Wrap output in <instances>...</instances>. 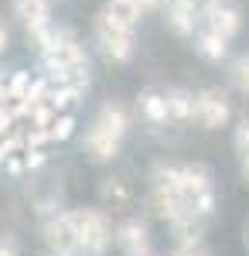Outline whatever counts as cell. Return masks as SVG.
<instances>
[{
    "instance_id": "obj_1",
    "label": "cell",
    "mask_w": 249,
    "mask_h": 256,
    "mask_svg": "<svg viewBox=\"0 0 249 256\" xmlns=\"http://www.w3.org/2000/svg\"><path fill=\"white\" fill-rule=\"evenodd\" d=\"M41 52H44V65L58 86H86L89 82V58H86L82 44L72 38V31L55 28L52 41Z\"/></svg>"
},
{
    "instance_id": "obj_2",
    "label": "cell",
    "mask_w": 249,
    "mask_h": 256,
    "mask_svg": "<svg viewBox=\"0 0 249 256\" xmlns=\"http://www.w3.org/2000/svg\"><path fill=\"white\" fill-rule=\"evenodd\" d=\"M72 216V226H76V236H78V250L92 256H102L110 239H113V229H110V218L96 212V208H78V212H68Z\"/></svg>"
},
{
    "instance_id": "obj_3",
    "label": "cell",
    "mask_w": 249,
    "mask_h": 256,
    "mask_svg": "<svg viewBox=\"0 0 249 256\" xmlns=\"http://www.w3.org/2000/svg\"><path fill=\"white\" fill-rule=\"evenodd\" d=\"M96 38L102 44V55L113 62H130L134 58V31H123V28H116L110 24L106 18L96 20Z\"/></svg>"
},
{
    "instance_id": "obj_4",
    "label": "cell",
    "mask_w": 249,
    "mask_h": 256,
    "mask_svg": "<svg viewBox=\"0 0 249 256\" xmlns=\"http://www.w3.org/2000/svg\"><path fill=\"white\" fill-rule=\"evenodd\" d=\"M192 116L202 120L205 130H218V126L229 123V102H226L222 92L205 89V92H198V96L192 99Z\"/></svg>"
},
{
    "instance_id": "obj_5",
    "label": "cell",
    "mask_w": 249,
    "mask_h": 256,
    "mask_svg": "<svg viewBox=\"0 0 249 256\" xmlns=\"http://www.w3.org/2000/svg\"><path fill=\"white\" fill-rule=\"evenodd\" d=\"M239 28H242L239 10L229 7V4H222V0H212L208 4V31H215V34H222L229 41L232 34H239Z\"/></svg>"
},
{
    "instance_id": "obj_6",
    "label": "cell",
    "mask_w": 249,
    "mask_h": 256,
    "mask_svg": "<svg viewBox=\"0 0 249 256\" xmlns=\"http://www.w3.org/2000/svg\"><path fill=\"white\" fill-rule=\"evenodd\" d=\"M48 242L58 256H72L78 253V236H76V226H72V216H58L52 226H48Z\"/></svg>"
},
{
    "instance_id": "obj_7",
    "label": "cell",
    "mask_w": 249,
    "mask_h": 256,
    "mask_svg": "<svg viewBox=\"0 0 249 256\" xmlns=\"http://www.w3.org/2000/svg\"><path fill=\"white\" fill-rule=\"evenodd\" d=\"M14 14L24 20L28 34H34V31H41V28H48V18H52L48 0H14Z\"/></svg>"
},
{
    "instance_id": "obj_8",
    "label": "cell",
    "mask_w": 249,
    "mask_h": 256,
    "mask_svg": "<svg viewBox=\"0 0 249 256\" xmlns=\"http://www.w3.org/2000/svg\"><path fill=\"white\" fill-rule=\"evenodd\" d=\"M86 150H89L96 160H113L116 150H120V137H113L110 130H102V126L96 123V126L86 134Z\"/></svg>"
},
{
    "instance_id": "obj_9",
    "label": "cell",
    "mask_w": 249,
    "mask_h": 256,
    "mask_svg": "<svg viewBox=\"0 0 249 256\" xmlns=\"http://www.w3.org/2000/svg\"><path fill=\"white\" fill-rule=\"evenodd\" d=\"M205 192H212L208 171H205V168H181V195L188 198V202H194V198L205 195Z\"/></svg>"
},
{
    "instance_id": "obj_10",
    "label": "cell",
    "mask_w": 249,
    "mask_h": 256,
    "mask_svg": "<svg viewBox=\"0 0 249 256\" xmlns=\"http://www.w3.org/2000/svg\"><path fill=\"white\" fill-rule=\"evenodd\" d=\"M99 18H106L110 24L123 28V31H134V24L140 20V10H136L130 0H110V4H106V10H102Z\"/></svg>"
},
{
    "instance_id": "obj_11",
    "label": "cell",
    "mask_w": 249,
    "mask_h": 256,
    "mask_svg": "<svg viewBox=\"0 0 249 256\" xmlns=\"http://www.w3.org/2000/svg\"><path fill=\"white\" fill-rule=\"evenodd\" d=\"M102 130H110L113 137H123L126 134V126H130V116H126V110L120 106V102H106L102 110H99V120H96Z\"/></svg>"
},
{
    "instance_id": "obj_12",
    "label": "cell",
    "mask_w": 249,
    "mask_h": 256,
    "mask_svg": "<svg viewBox=\"0 0 249 256\" xmlns=\"http://www.w3.org/2000/svg\"><path fill=\"white\" fill-rule=\"evenodd\" d=\"M116 239H120V246H123L130 256L147 253V229H144L140 222H123L120 232H116Z\"/></svg>"
},
{
    "instance_id": "obj_13",
    "label": "cell",
    "mask_w": 249,
    "mask_h": 256,
    "mask_svg": "<svg viewBox=\"0 0 249 256\" xmlns=\"http://www.w3.org/2000/svg\"><path fill=\"white\" fill-rule=\"evenodd\" d=\"M194 48H198V55L208 62H222L226 58V52H229V44L222 34H215V31H202L198 38H194Z\"/></svg>"
},
{
    "instance_id": "obj_14",
    "label": "cell",
    "mask_w": 249,
    "mask_h": 256,
    "mask_svg": "<svg viewBox=\"0 0 249 256\" xmlns=\"http://www.w3.org/2000/svg\"><path fill=\"white\" fill-rule=\"evenodd\" d=\"M192 92H184V89H171L164 102H168V120H192Z\"/></svg>"
},
{
    "instance_id": "obj_15",
    "label": "cell",
    "mask_w": 249,
    "mask_h": 256,
    "mask_svg": "<svg viewBox=\"0 0 249 256\" xmlns=\"http://www.w3.org/2000/svg\"><path fill=\"white\" fill-rule=\"evenodd\" d=\"M168 28L174 34H194V7H171L168 10Z\"/></svg>"
},
{
    "instance_id": "obj_16",
    "label": "cell",
    "mask_w": 249,
    "mask_h": 256,
    "mask_svg": "<svg viewBox=\"0 0 249 256\" xmlns=\"http://www.w3.org/2000/svg\"><path fill=\"white\" fill-rule=\"evenodd\" d=\"M140 110H144V116L150 123H168V102H164L160 92H147L140 99Z\"/></svg>"
},
{
    "instance_id": "obj_17",
    "label": "cell",
    "mask_w": 249,
    "mask_h": 256,
    "mask_svg": "<svg viewBox=\"0 0 249 256\" xmlns=\"http://www.w3.org/2000/svg\"><path fill=\"white\" fill-rule=\"evenodd\" d=\"M78 92H82V86H58V89H48V102H52L55 113H65L78 99Z\"/></svg>"
},
{
    "instance_id": "obj_18",
    "label": "cell",
    "mask_w": 249,
    "mask_h": 256,
    "mask_svg": "<svg viewBox=\"0 0 249 256\" xmlns=\"http://www.w3.org/2000/svg\"><path fill=\"white\" fill-rule=\"evenodd\" d=\"M76 130V116L72 113H55V120L48 123V140H68Z\"/></svg>"
},
{
    "instance_id": "obj_19",
    "label": "cell",
    "mask_w": 249,
    "mask_h": 256,
    "mask_svg": "<svg viewBox=\"0 0 249 256\" xmlns=\"http://www.w3.org/2000/svg\"><path fill=\"white\" fill-rule=\"evenodd\" d=\"M28 86H31V72H14V79L7 82V99H24L28 96Z\"/></svg>"
},
{
    "instance_id": "obj_20",
    "label": "cell",
    "mask_w": 249,
    "mask_h": 256,
    "mask_svg": "<svg viewBox=\"0 0 249 256\" xmlns=\"http://www.w3.org/2000/svg\"><path fill=\"white\" fill-rule=\"evenodd\" d=\"M236 147L242 154V174H246V184H249V123H242L236 130Z\"/></svg>"
},
{
    "instance_id": "obj_21",
    "label": "cell",
    "mask_w": 249,
    "mask_h": 256,
    "mask_svg": "<svg viewBox=\"0 0 249 256\" xmlns=\"http://www.w3.org/2000/svg\"><path fill=\"white\" fill-rule=\"evenodd\" d=\"M102 195L110 198L113 205H126V202H130V192H126V184H123V181H110V184L102 188Z\"/></svg>"
},
{
    "instance_id": "obj_22",
    "label": "cell",
    "mask_w": 249,
    "mask_h": 256,
    "mask_svg": "<svg viewBox=\"0 0 249 256\" xmlns=\"http://www.w3.org/2000/svg\"><path fill=\"white\" fill-rule=\"evenodd\" d=\"M20 147H24V140H20L18 134H14V130H10L7 137H0V164H4V160L10 158V154H18Z\"/></svg>"
},
{
    "instance_id": "obj_23",
    "label": "cell",
    "mask_w": 249,
    "mask_h": 256,
    "mask_svg": "<svg viewBox=\"0 0 249 256\" xmlns=\"http://www.w3.org/2000/svg\"><path fill=\"white\" fill-rule=\"evenodd\" d=\"M44 150H41V147H28V150H24V171H34V168H41V164H44Z\"/></svg>"
},
{
    "instance_id": "obj_24",
    "label": "cell",
    "mask_w": 249,
    "mask_h": 256,
    "mask_svg": "<svg viewBox=\"0 0 249 256\" xmlns=\"http://www.w3.org/2000/svg\"><path fill=\"white\" fill-rule=\"evenodd\" d=\"M48 144V126H31V134L24 137V147H44Z\"/></svg>"
},
{
    "instance_id": "obj_25",
    "label": "cell",
    "mask_w": 249,
    "mask_h": 256,
    "mask_svg": "<svg viewBox=\"0 0 249 256\" xmlns=\"http://www.w3.org/2000/svg\"><path fill=\"white\" fill-rule=\"evenodd\" d=\"M236 82H239L242 92H249V55L239 58V65H236Z\"/></svg>"
},
{
    "instance_id": "obj_26",
    "label": "cell",
    "mask_w": 249,
    "mask_h": 256,
    "mask_svg": "<svg viewBox=\"0 0 249 256\" xmlns=\"http://www.w3.org/2000/svg\"><path fill=\"white\" fill-rule=\"evenodd\" d=\"M10 126H14V113L7 110V102H0V137H7Z\"/></svg>"
},
{
    "instance_id": "obj_27",
    "label": "cell",
    "mask_w": 249,
    "mask_h": 256,
    "mask_svg": "<svg viewBox=\"0 0 249 256\" xmlns=\"http://www.w3.org/2000/svg\"><path fill=\"white\" fill-rule=\"evenodd\" d=\"M174 256H208V250H205L202 242H184V246H181Z\"/></svg>"
},
{
    "instance_id": "obj_28",
    "label": "cell",
    "mask_w": 249,
    "mask_h": 256,
    "mask_svg": "<svg viewBox=\"0 0 249 256\" xmlns=\"http://www.w3.org/2000/svg\"><path fill=\"white\" fill-rule=\"evenodd\" d=\"M4 164H7V171H10V174H20V171H24V158H18V154H10Z\"/></svg>"
},
{
    "instance_id": "obj_29",
    "label": "cell",
    "mask_w": 249,
    "mask_h": 256,
    "mask_svg": "<svg viewBox=\"0 0 249 256\" xmlns=\"http://www.w3.org/2000/svg\"><path fill=\"white\" fill-rule=\"evenodd\" d=\"M130 4H134L140 14H144V10H154V7H160V0H130Z\"/></svg>"
},
{
    "instance_id": "obj_30",
    "label": "cell",
    "mask_w": 249,
    "mask_h": 256,
    "mask_svg": "<svg viewBox=\"0 0 249 256\" xmlns=\"http://www.w3.org/2000/svg\"><path fill=\"white\" fill-rule=\"evenodd\" d=\"M0 256H18V250H14V242H0Z\"/></svg>"
},
{
    "instance_id": "obj_31",
    "label": "cell",
    "mask_w": 249,
    "mask_h": 256,
    "mask_svg": "<svg viewBox=\"0 0 249 256\" xmlns=\"http://www.w3.org/2000/svg\"><path fill=\"white\" fill-rule=\"evenodd\" d=\"M4 48H7V28L0 24V55H4Z\"/></svg>"
},
{
    "instance_id": "obj_32",
    "label": "cell",
    "mask_w": 249,
    "mask_h": 256,
    "mask_svg": "<svg viewBox=\"0 0 249 256\" xmlns=\"http://www.w3.org/2000/svg\"><path fill=\"white\" fill-rule=\"evenodd\" d=\"M174 7H194V0H171Z\"/></svg>"
},
{
    "instance_id": "obj_33",
    "label": "cell",
    "mask_w": 249,
    "mask_h": 256,
    "mask_svg": "<svg viewBox=\"0 0 249 256\" xmlns=\"http://www.w3.org/2000/svg\"><path fill=\"white\" fill-rule=\"evenodd\" d=\"M136 256H150V250H147V253H136Z\"/></svg>"
}]
</instances>
